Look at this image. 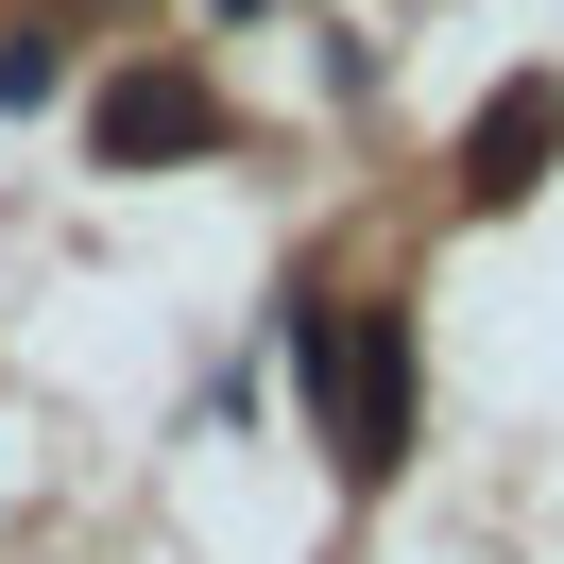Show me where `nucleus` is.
<instances>
[{
    "label": "nucleus",
    "mask_w": 564,
    "mask_h": 564,
    "mask_svg": "<svg viewBox=\"0 0 564 564\" xmlns=\"http://www.w3.org/2000/svg\"><path fill=\"white\" fill-rule=\"evenodd\" d=\"M52 86H69V35H0V104L35 120V104H52Z\"/></svg>",
    "instance_id": "nucleus-4"
},
{
    "label": "nucleus",
    "mask_w": 564,
    "mask_h": 564,
    "mask_svg": "<svg viewBox=\"0 0 564 564\" xmlns=\"http://www.w3.org/2000/svg\"><path fill=\"white\" fill-rule=\"evenodd\" d=\"M86 154H104V172H172V154H223V86L188 69V52H120V69L86 86Z\"/></svg>",
    "instance_id": "nucleus-2"
},
{
    "label": "nucleus",
    "mask_w": 564,
    "mask_h": 564,
    "mask_svg": "<svg viewBox=\"0 0 564 564\" xmlns=\"http://www.w3.org/2000/svg\"><path fill=\"white\" fill-rule=\"evenodd\" d=\"M564 172V69H513V86H496V104L479 120H462V154H445V188H462V206H530V188H547Z\"/></svg>",
    "instance_id": "nucleus-3"
},
{
    "label": "nucleus",
    "mask_w": 564,
    "mask_h": 564,
    "mask_svg": "<svg viewBox=\"0 0 564 564\" xmlns=\"http://www.w3.org/2000/svg\"><path fill=\"white\" fill-rule=\"evenodd\" d=\"M274 343H291V377H308V427H325V462H343V496H377L393 462H411V427H427V343H411V308H393V291H359V308L291 291Z\"/></svg>",
    "instance_id": "nucleus-1"
}]
</instances>
